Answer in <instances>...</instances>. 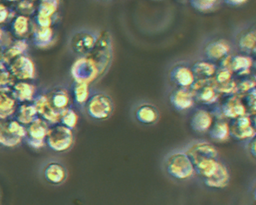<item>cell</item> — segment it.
Wrapping results in <instances>:
<instances>
[{"label": "cell", "instance_id": "1", "mask_svg": "<svg viewBox=\"0 0 256 205\" xmlns=\"http://www.w3.org/2000/svg\"><path fill=\"white\" fill-rule=\"evenodd\" d=\"M168 173L178 180H184L192 176L194 166L188 154L177 153L170 155L166 161Z\"/></svg>", "mask_w": 256, "mask_h": 205}, {"label": "cell", "instance_id": "2", "mask_svg": "<svg viewBox=\"0 0 256 205\" xmlns=\"http://www.w3.org/2000/svg\"><path fill=\"white\" fill-rule=\"evenodd\" d=\"M46 142L49 147L56 152L68 151L74 144L73 132L64 124L55 125L49 130Z\"/></svg>", "mask_w": 256, "mask_h": 205}, {"label": "cell", "instance_id": "3", "mask_svg": "<svg viewBox=\"0 0 256 205\" xmlns=\"http://www.w3.org/2000/svg\"><path fill=\"white\" fill-rule=\"evenodd\" d=\"M27 135V129L17 120L2 121L0 142L3 146L14 147Z\"/></svg>", "mask_w": 256, "mask_h": 205}, {"label": "cell", "instance_id": "4", "mask_svg": "<svg viewBox=\"0 0 256 205\" xmlns=\"http://www.w3.org/2000/svg\"><path fill=\"white\" fill-rule=\"evenodd\" d=\"M87 110L88 115L95 120H106L112 113L113 102L106 95L96 94L88 101Z\"/></svg>", "mask_w": 256, "mask_h": 205}, {"label": "cell", "instance_id": "5", "mask_svg": "<svg viewBox=\"0 0 256 205\" xmlns=\"http://www.w3.org/2000/svg\"><path fill=\"white\" fill-rule=\"evenodd\" d=\"M48 122L42 118H37L28 125L27 128L28 143L34 149H41L45 146L48 131Z\"/></svg>", "mask_w": 256, "mask_h": 205}, {"label": "cell", "instance_id": "6", "mask_svg": "<svg viewBox=\"0 0 256 205\" xmlns=\"http://www.w3.org/2000/svg\"><path fill=\"white\" fill-rule=\"evenodd\" d=\"M34 106L38 113L40 114L44 120L52 124H57L61 121L62 112L56 110L46 96H42L38 98Z\"/></svg>", "mask_w": 256, "mask_h": 205}, {"label": "cell", "instance_id": "7", "mask_svg": "<svg viewBox=\"0 0 256 205\" xmlns=\"http://www.w3.org/2000/svg\"><path fill=\"white\" fill-rule=\"evenodd\" d=\"M195 171L201 175L204 180L209 179L218 173L222 163L216 158L203 157L199 158L193 163Z\"/></svg>", "mask_w": 256, "mask_h": 205}, {"label": "cell", "instance_id": "8", "mask_svg": "<svg viewBox=\"0 0 256 205\" xmlns=\"http://www.w3.org/2000/svg\"><path fill=\"white\" fill-rule=\"evenodd\" d=\"M250 118L242 116L238 117L230 127L231 134L238 139L254 138L256 136V131L252 127Z\"/></svg>", "mask_w": 256, "mask_h": 205}, {"label": "cell", "instance_id": "9", "mask_svg": "<svg viewBox=\"0 0 256 205\" xmlns=\"http://www.w3.org/2000/svg\"><path fill=\"white\" fill-rule=\"evenodd\" d=\"M67 170L63 165L52 162L48 163L44 169V177L48 182L52 184H61L66 179Z\"/></svg>", "mask_w": 256, "mask_h": 205}, {"label": "cell", "instance_id": "10", "mask_svg": "<svg viewBox=\"0 0 256 205\" xmlns=\"http://www.w3.org/2000/svg\"><path fill=\"white\" fill-rule=\"evenodd\" d=\"M186 154L194 163L199 158L203 157L216 158L218 157V152L213 145L203 142L193 145Z\"/></svg>", "mask_w": 256, "mask_h": 205}, {"label": "cell", "instance_id": "11", "mask_svg": "<svg viewBox=\"0 0 256 205\" xmlns=\"http://www.w3.org/2000/svg\"><path fill=\"white\" fill-rule=\"evenodd\" d=\"M136 117L138 121L140 123L150 125L156 123L158 120L160 115L158 111L154 106L143 104L138 108Z\"/></svg>", "mask_w": 256, "mask_h": 205}, {"label": "cell", "instance_id": "12", "mask_svg": "<svg viewBox=\"0 0 256 205\" xmlns=\"http://www.w3.org/2000/svg\"><path fill=\"white\" fill-rule=\"evenodd\" d=\"M213 120L211 114L206 111H198L193 115L191 120V126L194 131L198 133H204L210 130Z\"/></svg>", "mask_w": 256, "mask_h": 205}, {"label": "cell", "instance_id": "13", "mask_svg": "<svg viewBox=\"0 0 256 205\" xmlns=\"http://www.w3.org/2000/svg\"><path fill=\"white\" fill-rule=\"evenodd\" d=\"M230 180L228 170L224 165L222 164L218 173L214 176L204 180V183L209 187L223 188L228 186Z\"/></svg>", "mask_w": 256, "mask_h": 205}, {"label": "cell", "instance_id": "14", "mask_svg": "<svg viewBox=\"0 0 256 205\" xmlns=\"http://www.w3.org/2000/svg\"><path fill=\"white\" fill-rule=\"evenodd\" d=\"M231 134L230 127L227 122H216L210 131V136L213 140L218 141H224L228 140Z\"/></svg>", "mask_w": 256, "mask_h": 205}, {"label": "cell", "instance_id": "15", "mask_svg": "<svg viewBox=\"0 0 256 205\" xmlns=\"http://www.w3.org/2000/svg\"><path fill=\"white\" fill-rule=\"evenodd\" d=\"M37 113L35 106L22 105L16 112V120L22 125H29L35 120Z\"/></svg>", "mask_w": 256, "mask_h": 205}, {"label": "cell", "instance_id": "16", "mask_svg": "<svg viewBox=\"0 0 256 205\" xmlns=\"http://www.w3.org/2000/svg\"><path fill=\"white\" fill-rule=\"evenodd\" d=\"M172 104L176 110L182 111L191 107L192 100L191 96L185 91H176L172 96Z\"/></svg>", "mask_w": 256, "mask_h": 205}, {"label": "cell", "instance_id": "17", "mask_svg": "<svg viewBox=\"0 0 256 205\" xmlns=\"http://www.w3.org/2000/svg\"><path fill=\"white\" fill-rule=\"evenodd\" d=\"M15 96L20 101H30L34 93V86L27 83H19L16 85Z\"/></svg>", "mask_w": 256, "mask_h": 205}, {"label": "cell", "instance_id": "18", "mask_svg": "<svg viewBox=\"0 0 256 205\" xmlns=\"http://www.w3.org/2000/svg\"><path fill=\"white\" fill-rule=\"evenodd\" d=\"M15 101L2 92L1 95V118L4 120L14 113Z\"/></svg>", "mask_w": 256, "mask_h": 205}, {"label": "cell", "instance_id": "19", "mask_svg": "<svg viewBox=\"0 0 256 205\" xmlns=\"http://www.w3.org/2000/svg\"><path fill=\"white\" fill-rule=\"evenodd\" d=\"M68 102H70V98H68L67 92L62 90L56 92L52 95L50 103L56 110L63 111L66 110V108L68 105Z\"/></svg>", "mask_w": 256, "mask_h": 205}, {"label": "cell", "instance_id": "20", "mask_svg": "<svg viewBox=\"0 0 256 205\" xmlns=\"http://www.w3.org/2000/svg\"><path fill=\"white\" fill-rule=\"evenodd\" d=\"M61 122L62 124L71 129L76 127L78 122V116L76 112L66 109L62 112Z\"/></svg>", "mask_w": 256, "mask_h": 205}, {"label": "cell", "instance_id": "21", "mask_svg": "<svg viewBox=\"0 0 256 205\" xmlns=\"http://www.w3.org/2000/svg\"><path fill=\"white\" fill-rule=\"evenodd\" d=\"M88 95V84L84 82H78L75 88V96H76L77 101L80 103H83L87 100Z\"/></svg>", "mask_w": 256, "mask_h": 205}, {"label": "cell", "instance_id": "22", "mask_svg": "<svg viewBox=\"0 0 256 205\" xmlns=\"http://www.w3.org/2000/svg\"><path fill=\"white\" fill-rule=\"evenodd\" d=\"M175 80L180 86H188L193 81L192 75L188 71H180L175 76Z\"/></svg>", "mask_w": 256, "mask_h": 205}, {"label": "cell", "instance_id": "23", "mask_svg": "<svg viewBox=\"0 0 256 205\" xmlns=\"http://www.w3.org/2000/svg\"><path fill=\"white\" fill-rule=\"evenodd\" d=\"M92 44V39L90 36H84V37L81 38L78 40V43L76 44V46L78 50L80 52L84 51L85 48L90 47V46Z\"/></svg>", "mask_w": 256, "mask_h": 205}, {"label": "cell", "instance_id": "24", "mask_svg": "<svg viewBox=\"0 0 256 205\" xmlns=\"http://www.w3.org/2000/svg\"><path fill=\"white\" fill-rule=\"evenodd\" d=\"M54 10L55 8L54 5L50 4V3H44L41 9L40 16L48 18V16L54 13Z\"/></svg>", "mask_w": 256, "mask_h": 205}, {"label": "cell", "instance_id": "25", "mask_svg": "<svg viewBox=\"0 0 256 205\" xmlns=\"http://www.w3.org/2000/svg\"><path fill=\"white\" fill-rule=\"evenodd\" d=\"M16 29L20 32H24V30L27 28V21L24 17H20L16 22Z\"/></svg>", "mask_w": 256, "mask_h": 205}, {"label": "cell", "instance_id": "26", "mask_svg": "<svg viewBox=\"0 0 256 205\" xmlns=\"http://www.w3.org/2000/svg\"><path fill=\"white\" fill-rule=\"evenodd\" d=\"M12 77L8 74H2L1 78V84L4 85L6 84H8L12 82Z\"/></svg>", "mask_w": 256, "mask_h": 205}, {"label": "cell", "instance_id": "27", "mask_svg": "<svg viewBox=\"0 0 256 205\" xmlns=\"http://www.w3.org/2000/svg\"><path fill=\"white\" fill-rule=\"evenodd\" d=\"M250 150L252 154L256 157V137H254L250 145Z\"/></svg>", "mask_w": 256, "mask_h": 205}, {"label": "cell", "instance_id": "28", "mask_svg": "<svg viewBox=\"0 0 256 205\" xmlns=\"http://www.w3.org/2000/svg\"><path fill=\"white\" fill-rule=\"evenodd\" d=\"M254 123L255 126L256 127V117H254Z\"/></svg>", "mask_w": 256, "mask_h": 205}, {"label": "cell", "instance_id": "29", "mask_svg": "<svg viewBox=\"0 0 256 205\" xmlns=\"http://www.w3.org/2000/svg\"><path fill=\"white\" fill-rule=\"evenodd\" d=\"M254 196H255V198L256 199V188L255 191H254Z\"/></svg>", "mask_w": 256, "mask_h": 205}, {"label": "cell", "instance_id": "30", "mask_svg": "<svg viewBox=\"0 0 256 205\" xmlns=\"http://www.w3.org/2000/svg\"><path fill=\"white\" fill-rule=\"evenodd\" d=\"M12 1H13V0H12Z\"/></svg>", "mask_w": 256, "mask_h": 205}]
</instances>
